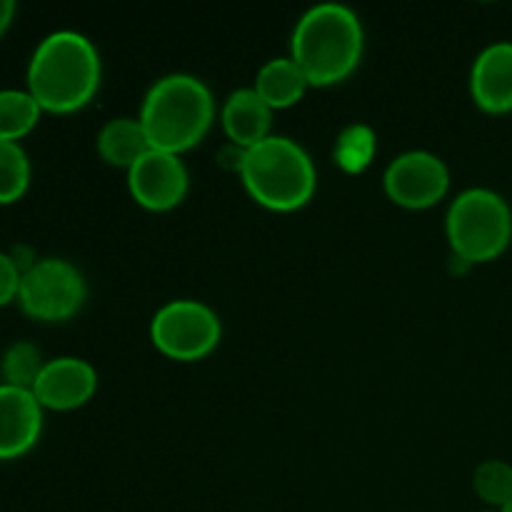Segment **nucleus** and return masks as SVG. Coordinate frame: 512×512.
I'll use <instances>...</instances> for the list:
<instances>
[{
    "mask_svg": "<svg viewBox=\"0 0 512 512\" xmlns=\"http://www.w3.org/2000/svg\"><path fill=\"white\" fill-rule=\"evenodd\" d=\"M85 300L88 283L78 265L65 258H38L20 275L15 303L38 323H65L83 310Z\"/></svg>",
    "mask_w": 512,
    "mask_h": 512,
    "instance_id": "obj_6",
    "label": "nucleus"
},
{
    "mask_svg": "<svg viewBox=\"0 0 512 512\" xmlns=\"http://www.w3.org/2000/svg\"><path fill=\"white\" fill-rule=\"evenodd\" d=\"M385 195L405 210H428L450 190V170L428 150H408L390 160L383 173Z\"/></svg>",
    "mask_w": 512,
    "mask_h": 512,
    "instance_id": "obj_8",
    "label": "nucleus"
},
{
    "mask_svg": "<svg viewBox=\"0 0 512 512\" xmlns=\"http://www.w3.org/2000/svg\"><path fill=\"white\" fill-rule=\"evenodd\" d=\"M103 78V63L93 40L75 30L45 35L28 63V93L43 113L68 115L83 110L95 98Z\"/></svg>",
    "mask_w": 512,
    "mask_h": 512,
    "instance_id": "obj_1",
    "label": "nucleus"
},
{
    "mask_svg": "<svg viewBox=\"0 0 512 512\" xmlns=\"http://www.w3.org/2000/svg\"><path fill=\"white\" fill-rule=\"evenodd\" d=\"M275 110L255 93V88H240L225 98L220 108V123L230 145L240 150H250L265 138H270Z\"/></svg>",
    "mask_w": 512,
    "mask_h": 512,
    "instance_id": "obj_13",
    "label": "nucleus"
},
{
    "mask_svg": "<svg viewBox=\"0 0 512 512\" xmlns=\"http://www.w3.org/2000/svg\"><path fill=\"white\" fill-rule=\"evenodd\" d=\"M253 88L270 108L285 110L303 100L310 83L303 70L298 68V63L290 55H285V58H273L260 65Z\"/></svg>",
    "mask_w": 512,
    "mask_h": 512,
    "instance_id": "obj_15",
    "label": "nucleus"
},
{
    "mask_svg": "<svg viewBox=\"0 0 512 512\" xmlns=\"http://www.w3.org/2000/svg\"><path fill=\"white\" fill-rule=\"evenodd\" d=\"M40 105L28 90H0V140H23L38 125Z\"/></svg>",
    "mask_w": 512,
    "mask_h": 512,
    "instance_id": "obj_16",
    "label": "nucleus"
},
{
    "mask_svg": "<svg viewBox=\"0 0 512 512\" xmlns=\"http://www.w3.org/2000/svg\"><path fill=\"white\" fill-rule=\"evenodd\" d=\"M95 148L110 168H120L128 173L148 153L150 140L138 118H110L98 130Z\"/></svg>",
    "mask_w": 512,
    "mask_h": 512,
    "instance_id": "obj_14",
    "label": "nucleus"
},
{
    "mask_svg": "<svg viewBox=\"0 0 512 512\" xmlns=\"http://www.w3.org/2000/svg\"><path fill=\"white\" fill-rule=\"evenodd\" d=\"M445 233L453 255L468 265L498 260L512 240L508 200L488 188L463 190L450 203Z\"/></svg>",
    "mask_w": 512,
    "mask_h": 512,
    "instance_id": "obj_5",
    "label": "nucleus"
},
{
    "mask_svg": "<svg viewBox=\"0 0 512 512\" xmlns=\"http://www.w3.org/2000/svg\"><path fill=\"white\" fill-rule=\"evenodd\" d=\"M370 155H373V135H370V130L350 128L340 138L338 160L348 170H360L363 165H368Z\"/></svg>",
    "mask_w": 512,
    "mask_h": 512,
    "instance_id": "obj_20",
    "label": "nucleus"
},
{
    "mask_svg": "<svg viewBox=\"0 0 512 512\" xmlns=\"http://www.w3.org/2000/svg\"><path fill=\"white\" fill-rule=\"evenodd\" d=\"M473 488L485 505L505 510L512 503V465L505 460H485L475 468Z\"/></svg>",
    "mask_w": 512,
    "mask_h": 512,
    "instance_id": "obj_19",
    "label": "nucleus"
},
{
    "mask_svg": "<svg viewBox=\"0 0 512 512\" xmlns=\"http://www.w3.org/2000/svg\"><path fill=\"white\" fill-rule=\"evenodd\" d=\"M240 178L250 198L275 213H293L313 200L318 170L308 150L293 138L270 135L245 150Z\"/></svg>",
    "mask_w": 512,
    "mask_h": 512,
    "instance_id": "obj_4",
    "label": "nucleus"
},
{
    "mask_svg": "<svg viewBox=\"0 0 512 512\" xmlns=\"http://www.w3.org/2000/svg\"><path fill=\"white\" fill-rule=\"evenodd\" d=\"M503 512H512V503H510V505H508V508H505Z\"/></svg>",
    "mask_w": 512,
    "mask_h": 512,
    "instance_id": "obj_23",
    "label": "nucleus"
},
{
    "mask_svg": "<svg viewBox=\"0 0 512 512\" xmlns=\"http://www.w3.org/2000/svg\"><path fill=\"white\" fill-rule=\"evenodd\" d=\"M15 13H18V5L13 0H0V38L8 33V28L13 25Z\"/></svg>",
    "mask_w": 512,
    "mask_h": 512,
    "instance_id": "obj_22",
    "label": "nucleus"
},
{
    "mask_svg": "<svg viewBox=\"0 0 512 512\" xmlns=\"http://www.w3.org/2000/svg\"><path fill=\"white\" fill-rule=\"evenodd\" d=\"M190 188V175L183 158L165 150L150 148L128 170V190L135 203L153 213L178 208Z\"/></svg>",
    "mask_w": 512,
    "mask_h": 512,
    "instance_id": "obj_9",
    "label": "nucleus"
},
{
    "mask_svg": "<svg viewBox=\"0 0 512 512\" xmlns=\"http://www.w3.org/2000/svg\"><path fill=\"white\" fill-rule=\"evenodd\" d=\"M20 270L13 263L10 253L0 250V308L15 303L18 300V288H20Z\"/></svg>",
    "mask_w": 512,
    "mask_h": 512,
    "instance_id": "obj_21",
    "label": "nucleus"
},
{
    "mask_svg": "<svg viewBox=\"0 0 512 512\" xmlns=\"http://www.w3.org/2000/svg\"><path fill=\"white\" fill-rule=\"evenodd\" d=\"M43 435V408L33 390L0 383V460H18Z\"/></svg>",
    "mask_w": 512,
    "mask_h": 512,
    "instance_id": "obj_11",
    "label": "nucleus"
},
{
    "mask_svg": "<svg viewBox=\"0 0 512 512\" xmlns=\"http://www.w3.org/2000/svg\"><path fill=\"white\" fill-rule=\"evenodd\" d=\"M30 188V158L23 145L0 140V205H13Z\"/></svg>",
    "mask_w": 512,
    "mask_h": 512,
    "instance_id": "obj_18",
    "label": "nucleus"
},
{
    "mask_svg": "<svg viewBox=\"0 0 512 512\" xmlns=\"http://www.w3.org/2000/svg\"><path fill=\"white\" fill-rule=\"evenodd\" d=\"M488 512H503V510H488Z\"/></svg>",
    "mask_w": 512,
    "mask_h": 512,
    "instance_id": "obj_24",
    "label": "nucleus"
},
{
    "mask_svg": "<svg viewBox=\"0 0 512 512\" xmlns=\"http://www.w3.org/2000/svg\"><path fill=\"white\" fill-rule=\"evenodd\" d=\"M138 120L143 123L150 148L183 155L203 143L213 128V93L198 75H163L145 93Z\"/></svg>",
    "mask_w": 512,
    "mask_h": 512,
    "instance_id": "obj_3",
    "label": "nucleus"
},
{
    "mask_svg": "<svg viewBox=\"0 0 512 512\" xmlns=\"http://www.w3.org/2000/svg\"><path fill=\"white\" fill-rule=\"evenodd\" d=\"M95 393H98V370L88 360L73 355L48 360L33 385V395L40 408L55 413L83 408Z\"/></svg>",
    "mask_w": 512,
    "mask_h": 512,
    "instance_id": "obj_10",
    "label": "nucleus"
},
{
    "mask_svg": "<svg viewBox=\"0 0 512 512\" xmlns=\"http://www.w3.org/2000/svg\"><path fill=\"white\" fill-rule=\"evenodd\" d=\"M363 50V23L340 3H320L305 10L290 38V58L315 88L348 80L358 70Z\"/></svg>",
    "mask_w": 512,
    "mask_h": 512,
    "instance_id": "obj_2",
    "label": "nucleus"
},
{
    "mask_svg": "<svg viewBox=\"0 0 512 512\" xmlns=\"http://www.w3.org/2000/svg\"><path fill=\"white\" fill-rule=\"evenodd\" d=\"M45 363L43 353H40L38 345H33L30 340H18V343L10 345L3 353L0 360V375H3L5 385H13L20 390H33L35 380L43 373Z\"/></svg>",
    "mask_w": 512,
    "mask_h": 512,
    "instance_id": "obj_17",
    "label": "nucleus"
},
{
    "mask_svg": "<svg viewBox=\"0 0 512 512\" xmlns=\"http://www.w3.org/2000/svg\"><path fill=\"white\" fill-rule=\"evenodd\" d=\"M223 338V323L210 305L178 298L158 308L150 320V340L165 358L195 363L213 353Z\"/></svg>",
    "mask_w": 512,
    "mask_h": 512,
    "instance_id": "obj_7",
    "label": "nucleus"
},
{
    "mask_svg": "<svg viewBox=\"0 0 512 512\" xmlns=\"http://www.w3.org/2000/svg\"><path fill=\"white\" fill-rule=\"evenodd\" d=\"M470 95L485 113L503 115L512 110V43L488 45L480 50L470 70Z\"/></svg>",
    "mask_w": 512,
    "mask_h": 512,
    "instance_id": "obj_12",
    "label": "nucleus"
}]
</instances>
